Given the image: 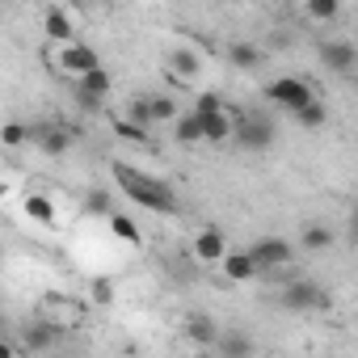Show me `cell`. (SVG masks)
Returning <instances> with one entry per match:
<instances>
[{"mask_svg": "<svg viewBox=\"0 0 358 358\" xmlns=\"http://www.w3.org/2000/svg\"><path fill=\"white\" fill-rule=\"evenodd\" d=\"M282 303L291 312H312V308H329V295H324V287H316L308 278H295V282L282 287Z\"/></svg>", "mask_w": 358, "mask_h": 358, "instance_id": "obj_7", "label": "cell"}, {"mask_svg": "<svg viewBox=\"0 0 358 358\" xmlns=\"http://www.w3.org/2000/svg\"><path fill=\"white\" fill-rule=\"evenodd\" d=\"M262 59H266V51H262L257 43H232V47H228V64L241 68V72H257Z\"/></svg>", "mask_w": 358, "mask_h": 358, "instance_id": "obj_19", "label": "cell"}, {"mask_svg": "<svg viewBox=\"0 0 358 358\" xmlns=\"http://www.w3.org/2000/svg\"><path fill=\"white\" fill-rule=\"evenodd\" d=\"M22 211H26L34 224H47V228H55V220H59V211H55V203H51L47 194H26V199H22Z\"/></svg>", "mask_w": 358, "mask_h": 358, "instance_id": "obj_21", "label": "cell"}, {"mask_svg": "<svg viewBox=\"0 0 358 358\" xmlns=\"http://www.w3.org/2000/svg\"><path fill=\"white\" fill-rule=\"evenodd\" d=\"M274 118H266V114H236L232 118V139L245 148V152H266L270 143H274Z\"/></svg>", "mask_w": 358, "mask_h": 358, "instance_id": "obj_2", "label": "cell"}, {"mask_svg": "<svg viewBox=\"0 0 358 358\" xmlns=\"http://www.w3.org/2000/svg\"><path fill=\"white\" fill-rule=\"evenodd\" d=\"M291 118H295L303 131H320V127L329 122V110H324V101H316V97H312V101H303L299 110H291Z\"/></svg>", "mask_w": 358, "mask_h": 358, "instance_id": "obj_22", "label": "cell"}, {"mask_svg": "<svg viewBox=\"0 0 358 358\" xmlns=\"http://www.w3.org/2000/svg\"><path fill=\"white\" fill-rule=\"evenodd\" d=\"M249 257H253L257 270L266 274V270H282V266H291L295 249H291V241H282V236H262V241L249 245Z\"/></svg>", "mask_w": 358, "mask_h": 358, "instance_id": "obj_5", "label": "cell"}, {"mask_svg": "<svg viewBox=\"0 0 358 358\" xmlns=\"http://www.w3.org/2000/svg\"><path fill=\"white\" fill-rule=\"evenodd\" d=\"M110 173H114V186L122 190V199H131L135 207H143L152 215H177L182 211V199H177V190L164 177H152V173H143L135 164H122V160H114Z\"/></svg>", "mask_w": 358, "mask_h": 358, "instance_id": "obj_1", "label": "cell"}, {"mask_svg": "<svg viewBox=\"0 0 358 358\" xmlns=\"http://www.w3.org/2000/svg\"><path fill=\"white\" fill-rule=\"evenodd\" d=\"M320 64H324L329 72H337V76H354V68H358V51H354V43L333 38V43H320Z\"/></svg>", "mask_w": 358, "mask_h": 358, "instance_id": "obj_9", "label": "cell"}, {"mask_svg": "<svg viewBox=\"0 0 358 358\" xmlns=\"http://www.w3.org/2000/svg\"><path fill=\"white\" fill-rule=\"evenodd\" d=\"M5 194H9V186H5V182H0V203H5Z\"/></svg>", "mask_w": 358, "mask_h": 358, "instance_id": "obj_34", "label": "cell"}, {"mask_svg": "<svg viewBox=\"0 0 358 358\" xmlns=\"http://www.w3.org/2000/svg\"><path fill=\"white\" fill-rule=\"evenodd\" d=\"M89 295H93V303L106 308V303H114V282H110V278H93V282H89Z\"/></svg>", "mask_w": 358, "mask_h": 358, "instance_id": "obj_30", "label": "cell"}, {"mask_svg": "<svg viewBox=\"0 0 358 358\" xmlns=\"http://www.w3.org/2000/svg\"><path fill=\"white\" fill-rule=\"evenodd\" d=\"M38 316L55 320V324L68 333V329H80V320H85V308H80L76 299H64V295H47V299L38 303Z\"/></svg>", "mask_w": 358, "mask_h": 358, "instance_id": "obj_8", "label": "cell"}, {"mask_svg": "<svg viewBox=\"0 0 358 358\" xmlns=\"http://www.w3.org/2000/svg\"><path fill=\"white\" fill-rule=\"evenodd\" d=\"M43 34H47L51 47L72 43V38H76V22H72V13H68L64 5H51V9L43 13Z\"/></svg>", "mask_w": 358, "mask_h": 358, "instance_id": "obj_11", "label": "cell"}, {"mask_svg": "<svg viewBox=\"0 0 358 358\" xmlns=\"http://www.w3.org/2000/svg\"><path fill=\"white\" fill-rule=\"evenodd\" d=\"M148 131H152V127H139V122H131V118H118V122H114V135L127 139V143H148V139H152Z\"/></svg>", "mask_w": 358, "mask_h": 358, "instance_id": "obj_27", "label": "cell"}, {"mask_svg": "<svg viewBox=\"0 0 358 358\" xmlns=\"http://www.w3.org/2000/svg\"><path fill=\"white\" fill-rule=\"evenodd\" d=\"M303 9H308V17H312V22H337L341 0H303Z\"/></svg>", "mask_w": 358, "mask_h": 358, "instance_id": "obj_26", "label": "cell"}, {"mask_svg": "<svg viewBox=\"0 0 358 358\" xmlns=\"http://www.w3.org/2000/svg\"><path fill=\"white\" fill-rule=\"evenodd\" d=\"M199 72H203V59L194 51H173L169 55V80L173 85H194Z\"/></svg>", "mask_w": 358, "mask_h": 358, "instance_id": "obj_15", "label": "cell"}, {"mask_svg": "<svg viewBox=\"0 0 358 358\" xmlns=\"http://www.w3.org/2000/svg\"><path fill=\"white\" fill-rule=\"evenodd\" d=\"M173 139L182 143V148H194V143H203V118H199L194 110L177 114V118H173Z\"/></svg>", "mask_w": 358, "mask_h": 358, "instance_id": "obj_16", "label": "cell"}, {"mask_svg": "<svg viewBox=\"0 0 358 358\" xmlns=\"http://www.w3.org/2000/svg\"><path fill=\"white\" fill-rule=\"evenodd\" d=\"M114 93V76L97 64V68H89V72H80L76 76V101L85 106V110H97L106 97Z\"/></svg>", "mask_w": 358, "mask_h": 358, "instance_id": "obj_4", "label": "cell"}, {"mask_svg": "<svg viewBox=\"0 0 358 358\" xmlns=\"http://www.w3.org/2000/svg\"><path fill=\"white\" fill-rule=\"evenodd\" d=\"M127 118H131V122H139V127H152V114H148V97H135V101L127 106Z\"/></svg>", "mask_w": 358, "mask_h": 358, "instance_id": "obj_32", "label": "cell"}, {"mask_svg": "<svg viewBox=\"0 0 358 358\" xmlns=\"http://www.w3.org/2000/svg\"><path fill=\"white\" fill-rule=\"evenodd\" d=\"M0 143L5 148H26V143H34V122H5L0 127Z\"/></svg>", "mask_w": 358, "mask_h": 358, "instance_id": "obj_24", "label": "cell"}, {"mask_svg": "<svg viewBox=\"0 0 358 358\" xmlns=\"http://www.w3.org/2000/svg\"><path fill=\"white\" fill-rule=\"evenodd\" d=\"M106 224H110V236H118V241H127V245H143V232H139V224H135L131 215L110 211V215H106Z\"/></svg>", "mask_w": 358, "mask_h": 358, "instance_id": "obj_23", "label": "cell"}, {"mask_svg": "<svg viewBox=\"0 0 358 358\" xmlns=\"http://www.w3.org/2000/svg\"><path fill=\"white\" fill-rule=\"evenodd\" d=\"M9 354H17V341H5V337H0V358H9Z\"/></svg>", "mask_w": 358, "mask_h": 358, "instance_id": "obj_33", "label": "cell"}, {"mask_svg": "<svg viewBox=\"0 0 358 358\" xmlns=\"http://www.w3.org/2000/svg\"><path fill=\"white\" fill-rule=\"evenodd\" d=\"M182 333H186L194 345H215V337H220L215 320H211V316H203V312H190V316H186V324H182Z\"/></svg>", "mask_w": 358, "mask_h": 358, "instance_id": "obj_18", "label": "cell"}, {"mask_svg": "<svg viewBox=\"0 0 358 358\" xmlns=\"http://www.w3.org/2000/svg\"><path fill=\"white\" fill-rule=\"evenodd\" d=\"M148 114H152V127H156V122H173L177 114H182V106H177L169 93H152L148 97Z\"/></svg>", "mask_w": 358, "mask_h": 358, "instance_id": "obj_25", "label": "cell"}, {"mask_svg": "<svg viewBox=\"0 0 358 358\" xmlns=\"http://www.w3.org/2000/svg\"><path fill=\"white\" fill-rule=\"evenodd\" d=\"M224 249H228V241H224V232H220V228H203V232L190 241V257H194L199 266H220Z\"/></svg>", "mask_w": 358, "mask_h": 358, "instance_id": "obj_12", "label": "cell"}, {"mask_svg": "<svg viewBox=\"0 0 358 358\" xmlns=\"http://www.w3.org/2000/svg\"><path fill=\"white\" fill-rule=\"evenodd\" d=\"M220 266H224V278H228V282H253V278L262 274L257 262L249 257V249H224Z\"/></svg>", "mask_w": 358, "mask_h": 358, "instance_id": "obj_13", "label": "cell"}, {"mask_svg": "<svg viewBox=\"0 0 358 358\" xmlns=\"http://www.w3.org/2000/svg\"><path fill=\"white\" fill-rule=\"evenodd\" d=\"M312 97H316V89H312L303 76H278V80H270V85H266V101H274V106H278V110H287V114H291V110H299V106H303V101H312Z\"/></svg>", "mask_w": 358, "mask_h": 358, "instance_id": "obj_3", "label": "cell"}, {"mask_svg": "<svg viewBox=\"0 0 358 358\" xmlns=\"http://www.w3.org/2000/svg\"><path fill=\"white\" fill-rule=\"evenodd\" d=\"M333 245V232L329 228H320V224H308L303 228V249L308 253H320V249H329Z\"/></svg>", "mask_w": 358, "mask_h": 358, "instance_id": "obj_28", "label": "cell"}, {"mask_svg": "<svg viewBox=\"0 0 358 358\" xmlns=\"http://www.w3.org/2000/svg\"><path fill=\"white\" fill-rule=\"evenodd\" d=\"M215 350H220L224 358H249V354L257 350V341H253V337H245V333H236V329H228V333H220V337H215Z\"/></svg>", "mask_w": 358, "mask_h": 358, "instance_id": "obj_20", "label": "cell"}, {"mask_svg": "<svg viewBox=\"0 0 358 358\" xmlns=\"http://www.w3.org/2000/svg\"><path fill=\"white\" fill-rule=\"evenodd\" d=\"M203 118V143H228L232 139V118L236 110H211V114H199Z\"/></svg>", "mask_w": 358, "mask_h": 358, "instance_id": "obj_14", "label": "cell"}, {"mask_svg": "<svg viewBox=\"0 0 358 358\" xmlns=\"http://www.w3.org/2000/svg\"><path fill=\"white\" fill-rule=\"evenodd\" d=\"M85 211H89V215H101V220H106V215L114 211V194H110V190H93V194L85 199Z\"/></svg>", "mask_w": 358, "mask_h": 358, "instance_id": "obj_29", "label": "cell"}, {"mask_svg": "<svg viewBox=\"0 0 358 358\" xmlns=\"http://www.w3.org/2000/svg\"><path fill=\"white\" fill-rule=\"evenodd\" d=\"M59 341H64V329H59L55 320H47V316L30 320V324H26V333H22V350H34V354L55 350Z\"/></svg>", "mask_w": 358, "mask_h": 358, "instance_id": "obj_10", "label": "cell"}, {"mask_svg": "<svg viewBox=\"0 0 358 358\" xmlns=\"http://www.w3.org/2000/svg\"><path fill=\"white\" fill-rule=\"evenodd\" d=\"M34 143L47 156H64L72 148V131H64V127H34Z\"/></svg>", "mask_w": 358, "mask_h": 358, "instance_id": "obj_17", "label": "cell"}, {"mask_svg": "<svg viewBox=\"0 0 358 358\" xmlns=\"http://www.w3.org/2000/svg\"><path fill=\"white\" fill-rule=\"evenodd\" d=\"M55 55V64H59V72H68V76H80V72H89V68H97L101 64V55L89 47V43H64V47H55L51 51Z\"/></svg>", "mask_w": 358, "mask_h": 358, "instance_id": "obj_6", "label": "cell"}, {"mask_svg": "<svg viewBox=\"0 0 358 358\" xmlns=\"http://www.w3.org/2000/svg\"><path fill=\"white\" fill-rule=\"evenodd\" d=\"M190 110H194V114H211V110H224V97L207 89V93H199V97H194V106H190Z\"/></svg>", "mask_w": 358, "mask_h": 358, "instance_id": "obj_31", "label": "cell"}]
</instances>
